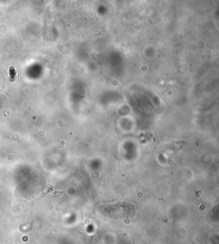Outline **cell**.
Instances as JSON below:
<instances>
[{
	"label": "cell",
	"instance_id": "cell-1",
	"mask_svg": "<svg viewBox=\"0 0 219 244\" xmlns=\"http://www.w3.org/2000/svg\"><path fill=\"white\" fill-rule=\"evenodd\" d=\"M15 75H16V71H15V67H10L9 69V80L11 82L15 81Z\"/></svg>",
	"mask_w": 219,
	"mask_h": 244
}]
</instances>
